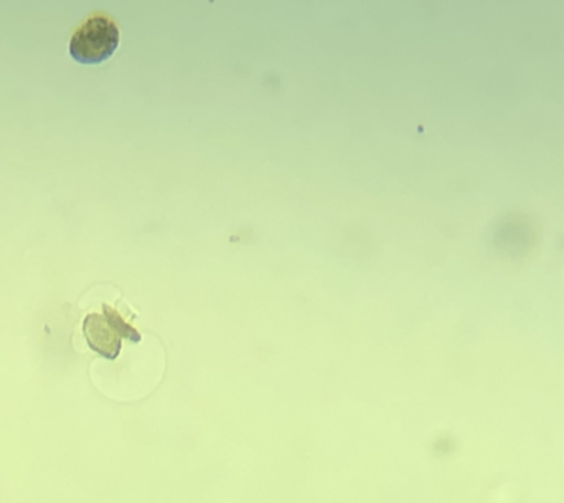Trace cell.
<instances>
[{
    "instance_id": "cell-2",
    "label": "cell",
    "mask_w": 564,
    "mask_h": 503,
    "mask_svg": "<svg viewBox=\"0 0 564 503\" xmlns=\"http://www.w3.org/2000/svg\"><path fill=\"white\" fill-rule=\"evenodd\" d=\"M83 331H85L90 349L111 361L120 354L122 339L134 341V343L140 341L139 332L109 306H104L102 314H89L83 325Z\"/></svg>"
},
{
    "instance_id": "cell-1",
    "label": "cell",
    "mask_w": 564,
    "mask_h": 503,
    "mask_svg": "<svg viewBox=\"0 0 564 503\" xmlns=\"http://www.w3.org/2000/svg\"><path fill=\"white\" fill-rule=\"evenodd\" d=\"M120 45V28L111 15L95 12L87 17L69 39V55L77 63L98 65L111 58Z\"/></svg>"
}]
</instances>
